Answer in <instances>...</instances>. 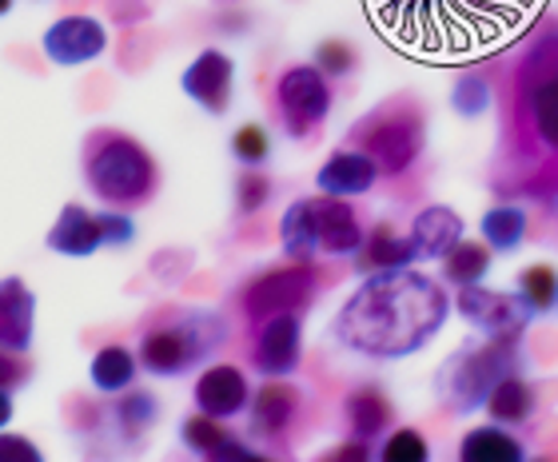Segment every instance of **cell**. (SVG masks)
I'll use <instances>...</instances> for the list:
<instances>
[{"mask_svg": "<svg viewBox=\"0 0 558 462\" xmlns=\"http://www.w3.org/2000/svg\"><path fill=\"white\" fill-rule=\"evenodd\" d=\"M451 315V295L439 279L415 267L363 276V283L339 307L331 336L343 351L375 363L418 355L439 336Z\"/></svg>", "mask_w": 558, "mask_h": 462, "instance_id": "obj_1", "label": "cell"}, {"mask_svg": "<svg viewBox=\"0 0 558 462\" xmlns=\"http://www.w3.org/2000/svg\"><path fill=\"white\" fill-rule=\"evenodd\" d=\"M84 180L96 199H105V208L132 211L151 204L160 187V168L136 136L117 127H96L84 139Z\"/></svg>", "mask_w": 558, "mask_h": 462, "instance_id": "obj_2", "label": "cell"}, {"mask_svg": "<svg viewBox=\"0 0 558 462\" xmlns=\"http://www.w3.org/2000/svg\"><path fill=\"white\" fill-rule=\"evenodd\" d=\"M223 343H228V324H223L220 312L180 307V312L160 315L140 336L136 358L140 367L148 370V375H156V379H175V375L196 370Z\"/></svg>", "mask_w": 558, "mask_h": 462, "instance_id": "obj_3", "label": "cell"}, {"mask_svg": "<svg viewBox=\"0 0 558 462\" xmlns=\"http://www.w3.org/2000/svg\"><path fill=\"white\" fill-rule=\"evenodd\" d=\"M511 370H523V339L483 336V343H466L442 358L435 370V399L451 415H471L478 406H487L495 382Z\"/></svg>", "mask_w": 558, "mask_h": 462, "instance_id": "obj_4", "label": "cell"}, {"mask_svg": "<svg viewBox=\"0 0 558 462\" xmlns=\"http://www.w3.org/2000/svg\"><path fill=\"white\" fill-rule=\"evenodd\" d=\"M351 148L367 151L384 175H403L423 160L427 148V115L411 96H391L351 127Z\"/></svg>", "mask_w": 558, "mask_h": 462, "instance_id": "obj_5", "label": "cell"}, {"mask_svg": "<svg viewBox=\"0 0 558 462\" xmlns=\"http://www.w3.org/2000/svg\"><path fill=\"white\" fill-rule=\"evenodd\" d=\"M514 115L538 148L558 156V24L526 48L514 76Z\"/></svg>", "mask_w": 558, "mask_h": 462, "instance_id": "obj_6", "label": "cell"}, {"mask_svg": "<svg viewBox=\"0 0 558 462\" xmlns=\"http://www.w3.org/2000/svg\"><path fill=\"white\" fill-rule=\"evenodd\" d=\"M315 291H319V271L315 264H288L271 267L264 276H256L240 295V312L247 315V324L256 327L276 315H303L312 307Z\"/></svg>", "mask_w": 558, "mask_h": 462, "instance_id": "obj_7", "label": "cell"}, {"mask_svg": "<svg viewBox=\"0 0 558 462\" xmlns=\"http://www.w3.org/2000/svg\"><path fill=\"white\" fill-rule=\"evenodd\" d=\"M331 81L315 64H291L276 81V112L291 139L312 136L315 127L331 115Z\"/></svg>", "mask_w": 558, "mask_h": 462, "instance_id": "obj_8", "label": "cell"}, {"mask_svg": "<svg viewBox=\"0 0 558 462\" xmlns=\"http://www.w3.org/2000/svg\"><path fill=\"white\" fill-rule=\"evenodd\" d=\"M454 307H459V315L475 327L478 336H487V339H507V336L523 339L526 327L538 319L514 291H495V288H483V283L459 288Z\"/></svg>", "mask_w": 558, "mask_h": 462, "instance_id": "obj_9", "label": "cell"}, {"mask_svg": "<svg viewBox=\"0 0 558 462\" xmlns=\"http://www.w3.org/2000/svg\"><path fill=\"white\" fill-rule=\"evenodd\" d=\"M40 48L57 69H84V64L105 57L108 28L88 12H72V16H60V21L48 24Z\"/></svg>", "mask_w": 558, "mask_h": 462, "instance_id": "obj_10", "label": "cell"}, {"mask_svg": "<svg viewBox=\"0 0 558 462\" xmlns=\"http://www.w3.org/2000/svg\"><path fill=\"white\" fill-rule=\"evenodd\" d=\"M252 367L264 375V379H288L300 370L303 358V319L300 315H276V319H264L256 324V336H252Z\"/></svg>", "mask_w": 558, "mask_h": 462, "instance_id": "obj_11", "label": "cell"}, {"mask_svg": "<svg viewBox=\"0 0 558 462\" xmlns=\"http://www.w3.org/2000/svg\"><path fill=\"white\" fill-rule=\"evenodd\" d=\"M232 84H235V64L220 48H204L180 76V88L192 105H199L208 115H223L232 108Z\"/></svg>", "mask_w": 558, "mask_h": 462, "instance_id": "obj_12", "label": "cell"}, {"mask_svg": "<svg viewBox=\"0 0 558 462\" xmlns=\"http://www.w3.org/2000/svg\"><path fill=\"white\" fill-rule=\"evenodd\" d=\"M192 399H196L199 415L228 423V418L244 415L247 406H252V382H247V375L235 363H216V367L199 370Z\"/></svg>", "mask_w": 558, "mask_h": 462, "instance_id": "obj_13", "label": "cell"}, {"mask_svg": "<svg viewBox=\"0 0 558 462\" xmlns=\"http://www.w3.org/2000/svg\"><path fill=\"white\" fill-rule=\"evenodd\" d=\"M379 163L360 148H339L324 160V168L315 172V187L319 196H336V199H355L367 196L375 184H379Z\"/></svg>", "mask_w": 558, "mask_h": 462, "instance_id": "obj_14", "label": "cell"}, {"mask_svg": "<svg viewBox=\"0 0 558 462\" xmlns=\"http://www.w3.org/2000/svg\"><path fill=\"white\" fill-rule=\"evenodd\" d=\"M36 336V295L16 276L0 279V351L24 355Z\"/></svg>", "mask_w": 558, "mask_h": 462, "instance_id": "obj_15", "label": "cell"}, {"mask_svg": "<svg viewBox=\"0 0 558 462\" xmlns=\"http://www.w3.org/2000/svg\"><path fill=\"white\" fill-rule=\"evenodd\" d=\"M45 243L57 255H64V259H88V255H96L100 247H105L100 216L88 211L84 204H64Z\"/></svg>", "mask_w": 558, "mask_h": 462, "instance_id": "obj_16", "label": "cell"}, {"mask_svg": "<svg viewBox=\"0 0 558 462\" xmlns=\"http://www.w3.org/2000/svg\"><path fill=\"white\" fill-rule=\"evenodd\" d=\"M252 430L264 439H283L291 430V423L300 418V391L283 379H268L259 391H252Z\"/></svg>", "mask_w": 558, "mask_h": 462, "instance_id": "obj_17", "label": "cell"}, {"mask_svg": "<svg viewBox=\"0 0 558 462\" xmlns=\"http://www.w3.org/2000/svg\"><path fill=\"white\" fill-rule=\"evenodd\" d=\"M411 247H415L418 264L423 259H442L454 243L463 240V216L451 204H430L411 220Z\"/></svg>", "mask_w": 558, "mask_h": 462, "instance_id": "obj_18", "label": "cell"}, {"mask_svg": "<svg viewBox=\"0 0 558 462\" xmlns=\"http://www.w3.org/2000/svg\"><path fill=\"white\" fill-rule=\"evenodd\" d=\"M315 216H319V247L324 255H355L367 240L360 223V211L348 199L315 196Z\"/></svg>", "mask_w": 558, "mask_h": 462, "instance_id": "obj_19", "label": "cell"}, {"mask_svg": "<svg viewBox=\"0 0 558 462\" xmlns=\"http://www.w3.org/2000/svg\"><path fill=\"white\" fill-rule=\"evenodd\" d=\"M418 255L411 247V235H399L391 223H375L367 231L363 247L355 252V271L360 276H379V271H399V267H415Z\"/></svg>", "mask_w": 558, "mask_h": 462, "instance_id": "obj_20", "label": "cell"}, {"mask_svg": "<svg viewBox=\"0 0 558 462\" xmlns=\"http://www.w3.org/2000/svg\"><path fill=\"white\" fill-rule=\"evenodd\" d=\"M343 418H348V430L355 439L379 442L391 430V423H396V406H391V399L375 382H363V387L348 391V399H343Z\"/></svg>", "mask_w": 558, "mask_h": 462, "instance_id": "obj_21", "label": "cell"}, {"mask_svg": "<svg viewBox=\"0 0 558 462\" xmlns=\"http://www.w3.org/2000/svg\"><path fill=\"white\" fill-rule=\"evenodd\" d=\"M490 415V423H499V427H523L531 423L538 411V391L535 382L526 379L523 370H511V375H502L495 382V391L487 394V406H483Z\"/></svg>", "mask_w": 558, "mask_h": 462, "instance_id": "obj_22", "label": "cell"}, {"mask_svg": "<svg viewBox=\"0 0 558 462\" xmlns=\"http://www.w3.org/2000/svg\"><path fill=\"white\" fill-rule=\"evenodd\" d=\"M279 247L291 264H315L324 247H319V216H315V196L295 199L283 220H279Z\"/></svg>", "mask_w": 558, "mask_h": 462, "instance_id": "obj_23", "label": "cell"}, {"mask_svg": "<svg viewBox=\"0 0 558 462\" xmlns=\"http://www.w3.org/2000/svg\"><path fill=\"white\" fill-rule=\"evenodd\" d=\"M459 462H526V447L511 435V427L483 423L459 439Z\"/></svg>", "mask_w": 558, "mask_h": 462, "instance_id": "obj_24", "label": "cell"}, {"mask_svg": "<svg viewBox=\"0 0 558 462\" xmlns=\"http://www.w3.org/2000/svg\"><path fill=\"white\" fill-rule=\"evenodd\" d=\"M495 264V252H490L483 240H459L451 252L439 259V271H442V283H451V288H475L483 283Z\"/></svg>", "mask_w": 558, "mask_h": 462, "instance_id": "obj_25", "label": "cell"}, {"mask_svg": "<svg viewBox=\"0 0 558 462\" xmlns=\"http://www.w3.org/2000/svg\"><path fill=\"white\" fill-rule=\"evenodd\" d=\"M136 370H140V358L132 355L129 346L120 343H108L100 346L93 355V367H88V379L100 394H124L132 391V382H136Z\"/></svg>", "mask_w": 558, "mask_h": 462, "instance_id": "obj_26", "label": "cell"}, {"mask_svg": "<svg viewBox=\"0 0 558 462\" xmlns=\"http://www.w3.org/2000/svg\"><path fill=\"white\" fill-rule=\"evenodd\" d=\"M478 231H483V243L495 255H511L526 240V211L519 204H495V208L483 211Z\"/></svg>", "mask_w": 558, "mask_h": 462, "instance_id": "obj_27", "label": "cell"}, {"mask_svg": "<svg viewBox=\"0 0 558 462\" xmlns=\"http://www.w3.org/2000/svg\"><path fill=\"white\" fill-rule=\"evenodd\" d=\"M514 295L535 315H550L558 307V271L550 264H531L514 279Z\"/></svg>", "mask_w": 558, "mask_h": 462, "instance_id": "obj_28", "label": "cell"}, {"mask_svg": "<svg viewBox=\"0 0 558 462\" xmlns=\"http://www.w3.org/2000/svg\"><path fill=\"white\" fill-rule=\"evenodd\" d=\"M490 105H495V84H490L483 72H463V76L454 81L451 108L463 115V120H475V115L490 112Z\"/></svg>", "mask_w": 558, "mask_h": 462, "instance_id": "obj_29", "label": "cell"}, {"mask_svg": "<svg viewBox=\"0 0 558 462\" xmlns=\"http://www.w3.org/2000/svg\"><path fill=\"white\" fill-rule=\"evenodd\" d=\"M180 439H184V447L192 454H199V459H211V454L220 451L232 435H228V427H223L220 418L199 415V411H196V415H187L184 423H180Z\"/></svg>", "mask_w": 558, "mask_h": 462, "instance_id": "obj_30", "label": "cell"}, {"mask_svg": "<svg viewBox=\"0 0 558 462\" xmlns=\"http://www.w3.org/2000/svg\"><path fill=\"white\" fill-rule=\"evenodd\" d=\"M375 462H430V442L423 439V430L415 427H396L387 430Z\"/></svg>", "mask_w": 558, "mask_h": 462, "instance_id": "obj_31", "label": "cell"}, {"mask_svg": "<svg viewBox=\"0 0 558 462\" xmlns=\"http://www.w3.org/2000/svg\"><path fill=\"white\" fill-rule=\"evenodd\" d=\"M156 411H160L156 394H148V391H124V399H120V406H117V423L124 427V435H129V439H140V435H144V430L156 423Z\"/></svg>", "mask_w": 558, "mask_h": 462, "instance_id": "obj_32", "label": "cell"}, {"mask_svg": "<svg viewBox=\"0 0 558 462\" xmlns=\"http://www.w3.org/2000/svg\"><path fill=\"white\" fill-rule=\"evenodd\" d=\"M232 156L244 168H264L271 156V136L259 124H244L232 132Z\"/></svg>", "mask_w": 558, "mask_h": 462, "instance_id": "obj_33", "label": "cell"}, {"mask_svg": "<svg viewBox=\"0 0 558 462\" xmlns=\"http://www.w3.org/2000/svg\"><path fill=\"white\" fill-rule=\"evenodd\" d=\"M312 64L324 72L327 81H339V76H351V72H355L360 57H355V48H351L348 40H319Z\"/></svg>", "mask_w": 558, "mask_h": 462, "instance_id": "obj_34", "label": "cell"}, {"mask_svg": "<svg viewBox=\"0 0 558 462\" xmlns=\"http://www.w3.org/2000/svg\"><path fill=\"white\" fill-rule=\"evenodd\" d=\"M271 199V180L259 168H244V175H240V184H235V208H240V216H256V211L268 208Z\"/></svg>", "mask_w": 558, "mask_h": 462, "instance_id": "obj_35", "label": "cell"}, {"mask_svg": "<svg viewBox=\"0 0 558 462\" xmlns=\"http://www.w3.org/2000/svg\"><path fill=\"white\" fill-rule=\"evenodd\" d=\"M96 216H100V231H105V247H129L136 240V223H132L129 211L105 208L96 211Z\"/></svg>", "mask_w": 558, "mask_h": 462, "instance_id": "obj_36", "label": "cell"}, {"mask_svg": "<svg viewBox=\"0 0 558 462\" xmlns=\"http://www.w3.org/2000/svg\"><path fill=\"white\" fill-rule=\"evenodd\" d=\"M0 462H45V454H40V447L33 439L0 430Z\"/></svg>", "mask_w": 558, "mask_h": 462, "instance_id": "obj_37", "label": "cell"}, {"mask_svg": "<svg viewBox=\"0 0 558 462\" xmlns=\"http://www.w3.org/2000/svg\"><path fill=\"white\" fill-rule=\"evenodd\" d=\"M319 462H375V447L367 439H355V435H351L348 442H339V447H331L327 454H319Z\"/></svg>", "mask_w": 558, "mask_h": 462, "instance_id": "obj_38", "label": "cell"}, {"mask_svg": "<svg viewBox=\"0 0 558 462\" xmlns=\"http://www.w3.org/2000/svg\"><path fill=\"white\" fill-rule=\"evenodd\" d=\"M24 375H28V370H24L21 355H9V351H0V387H4V391L21 387Z\"/></svg>", "mask_w": 558, "mask_h": 462, "instance_id": "obj_39", "label": "cell"}, {"mask_svg": "<svg viewBox=\"0 0 558 462\" xmlns=\"http://www.w3.org/2000/svg\"><path fill=\"white\" fill-rule=\"evenodd\" d=\"M9 423H12V394L0 387V430L9 427Z\"/></svg>", "mask_w": 558, "mask_h": 462, "instance_id": "obj_40", "label": "cell"}, {"mask_svg": "<svg viewBox=\"0 0 558 462\" xmlns=\"http://www.w3.org/2000/svg\"><path fill=\"white\" fill-rule=\"evenodd\" d=\"M235 462H276V459H268V454H259V451H252V447H247V451L240 454Z\"/></svg>", "mask_w": 558, "mask_h": 462, "instance_id": "obj_41", "label": "cell"}, {"mask_svg": "<svg viewBox=\"0 0 558 462\" xmlns=\"http://www.w3.org/2000/svg\"><path fill=\"white\" fill-rule=\"evenodd\" d=\"M12 4H16V0H0V16H9V12H12Z\"/></svg>", "mask_w": 558, "mask_h": 462, "instance_id": "obj_42", "label": "cell"}, {"mask_svg": "<svg viewBox=\"0 0 558 462\" xmlns=\"http://www.w3.org/2000/svg\"><path fill=\"white\" fill-rule=\"evenodd\" d=\"M526 462H550V459H526Z\"/></svg>", "mask_w": 558, "mask_h": 462, "instance_id": "obj_43", "label": "cell"}]
</instances>
